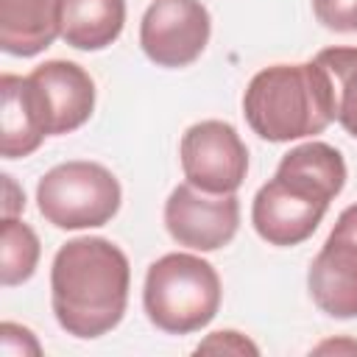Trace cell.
Returning <instances> with one entry per match:
<instances>
[{"label":"cell","mask_w":357,"mask_h":357,"mask_svg":"<svg viewBox=\"0 0 357 357\" xmlns=\"http://www.w3.org/2000/svg\"><path fill=\"white\" fill-rule=\"evenodd\" d=\"M220 298L218 271L195 254L173 251L148 265L142 307L148 321L167 335H190L212 324Z\"/></svg>","instance_id":"obj_4"},{"label":"cell","mask_w":357,"mask_h":357,"mask_svg":"<svg viewBox=\"0 0 357 357\" xmlns=\"http://www.w3.org/2000/svg\"><path fill=\"white\" fill-rule=\"evenodd\" d=\"M0 153L3 159L31 156L45 137H50V120L39 86L31 75H0Z\"/></svg>","instance_id":"obj_9"},{"label":"cell","mask_w":357,"mask_h":357,"mask_svg":"<svg viewBox=\"0 0 357 357\" xmlns=\"http://www.w3.org/2000/svg\"><path fill=\"white\" fill-rule=\"evenodd\" d=\"M0 346L6 354H33V357L42 354V346L36 343L33 332L11 321L0 324Z\"/></svg>","instance_id":"obj_18"},{"label":"cell","mask_w":357,"mask_h":357,"mask_svg":"<svg viewBox=\"0 0 357 357\" xmlns=\"http://www.w3.org/2000/svg\"><path fill=\"white\" fill-rule=\"evenodd\" d=\"M332 234H337V237H346V240L357 243V204L346 206V209L337 215V223H335Z\"/></svg>","instance_id":"obj_20"},{"label":"cell","mask_w":357,"mask_h":357,"mask_svg":"<svg viewBox=\"0 0 357 357\" xmlns=\"http://www.w3.org/2000/svg\"><path fill=\"white\" fill-rule=\"evenodd\" d=\"M201 351H215V354H220V351H226V354H259L257 343H251L245 335H240L234 329L212 332L206 340H201L195 346V354H201Z\"/></svg>","instance_id":"obj_17"},{"label":"cell","mask_w":357,"mask_h":357,"mask_svg":"<svg viewBox=\"0 0 357 357\" xmlns=\"http://www.w3.org/2000/svg\"><path fill=\"white\" fill-rule=\"evenodd\" d=\"M165 229L184 248L218 251L240 229V201L234 192L215 195L184 181L165 201Z\"/></svg>","instance_id":"obj_8"},{"label":"cell","mask_w":357,"mask_h":357,"mask_svg":"<svg viewBox=\"0 0 357 357\" xmlns=\"http://www.w3.org/2000/svg\"><path fill=\"white\" fill-rule=\"evenodd\" d=\"M123 201L120 181L98 162L73 159L50 167L36 184L42 218L67 231L106 226Z\"/></svg>","instance_id":"obj_5"},{"label":"cell","mask_w":357,"mask_h":357,"mask_svg":"<svg viewBox=\"0 0 357 357\" xmlns=\"http://www.w3.org/2000/svg\"><path fill=\"white\" fill-rule=\"evenodd\" d=\"M346 184V159L335 145L304 142L290 148L273 178L265 181L251 204L254 231L279 248L310 240L329 204Z\"/></svg>","instance_id":"obj_2"},{"label":"cell","mask_w":357,"mask_h":357,"mask_svg":"<svg viewBox=\"0 0 357 357\" xmlns=\"http://www.w3.org/2000/svg\"><path fill=\"white\" fill-rule=\"evenodd\" d=\"M3 190H6V201H3V218H17L25 209V192L17 187L14 176L3 173Z\"/></svg>","instance_id":"obj_19"},{"label":"cell","mask_w":357,"mask_h":357,"mask_svg":"<svg viewBox=\"0 0 357 357\" xmlns=\"http://www.w3.org/2000/svg\"><path fill=\"white\" fill-rule=\"evenodd\" d=\"M315 307L332 318H357V243L329 231L307 271Z\"/></svg>","instance_id":"obj_11"},{"label":"cell","mask_w":357,"mask_h":357,"mask_svg":"<svg viewBox=\"0 0 357 357\" xmlns=\"http://www.w3.org/2000/svg\"><path fill=\"white\" fill-rule=\"evenodd\" d=\"M31 81L42 92L47 120H50V137L70 134L92 117L95 81L81 64L67 61V59H50L33 67Z\"/></svg>","instance_id":"obj_10"},{"label":"cell","mask_w":357,"mask_h":357,"mask_svg":"<svg viewBox=\"0 0 357 357\" xmlns=\"http://www.w3.org/2000/svg\"><path fill=\"white\" fill-rule=\"evenodd\" d=\"M184 178L215 195L237 192L248 173V148L237 128L223 120H201L181 134L178 145Z\"/></svg>","instance_id":"obj_6"},{"label":"cell","mask_w":357,"mask_h":357,"mask_svg":"<svg viewBox=\"0 0 357 357\" xmlns=\"http://www.w3.org/2000/svg\"><path fill=\"white\" fill-rule=\"evenodd\" d=\"M61 36V0H0V47L31 59Z\"/></svg>","instance_id":"obj_12"},{"label":"cell","mask_w":357,"mask_h":357,"mask_svg":"<svg viewBox=\"0 0 357 357\" xmlns=\"http://www.w3.org/2000/svg\"><path fill=\"white\" fill-rule=\"evenodd\" d=\"M212 17L201 0H153L139 22V47L156 64L178 70L209 45Z\"/></svg>","instance_id":"obj_7"},{"label":"cell","mask_w":357,"mask_h":357,"mask_svg":"<svg viewBox=\"0 0 357 357\" xmlns=\"http://www.w3.org/2000/svg\"><path fill=\"white\" fill-rule=\"evenodd\" d=\"M315 20L335 33H357V0H312Z\"/></svg>","instance_id":"obj_16"},{"label":"cell","mask_w":357,"mask_h":357,"mask_svg":"<svg viewBox=\"0 0 357 357\" xmlns=\"http://www.w3.org/2000/svg\"><path fill=\"white\" fill-rule=\"evenodd\" d=\"M340 349H349V351H357V343H335V340H329V343H321L315 351L321 354V351H340Z\"/></svg>","instance_id":"obj_21"},{"label":"cell","mask_w":357,"mask_h":357,"mask_svg":"<svg viewBox=\"0 0 357 357\" xmlns=\"http://www.w3.org/2000/svg\"><path fill=\"white\" fill-rule=\"evenodd\" d=\"M39 237L20 218H3L0 223V282L3 287L22 284L39 265Z\"/></svg>","instance_id":"obj_14"},{"label":"cell","mask_w":357,"mask_h":357,"mask_svg":"<svg viewBox=\"0 0 357 357\" xmlns=\"http://www.w3.org/2000/svg\"><path fill=\"white\" fill-rule=\"evenodd\" d=\"M126 0H61V39L75 50H103L123 33Z\"/></svg>","instance_id":"obj_13"},{"label":"cell","mask_w":357,"mask_h":357,"mask_svg":"<svg viewBox=\"0 0 357 357\" xmlns=\"http://www.w3.org/2000/svg\"><path fill=\"white\" fill-rule=\"evenodd\" d=\"M131 265L106 237L67 240L50 265V307L59 326L81 340L112 332L128 307Z\"/></svg>","instance_id":"obj_1"},{"label":"cell","mask_w":357,"mask_h":357,"mask_svg":"<svg viewBox=\"0 0 357 357\" xmlns=\"http://www.w3.org/2000/svg\"><path fill=\"white\" fill-rule=\"evenodd\" d=\"M243 117L268 142H293L326 131L335 120V89L324 64L262 67L243 92Z\"/></svg>","instance_id":"obj_3"},{"label":"cell","mask_w":357,"mask_h":357,"mask_svg":"<svg viewBox=\"0 0 357 357\" xmlns=\"http://www.w3.org/2000/svg\"><path fill=\"white\" fill-rule=\"evenodd\" d=\"M326 67L335 89V120L357 139V47H324L315 56Z\"/></svg>","instance_id":"obj_15"}]
</instances>
